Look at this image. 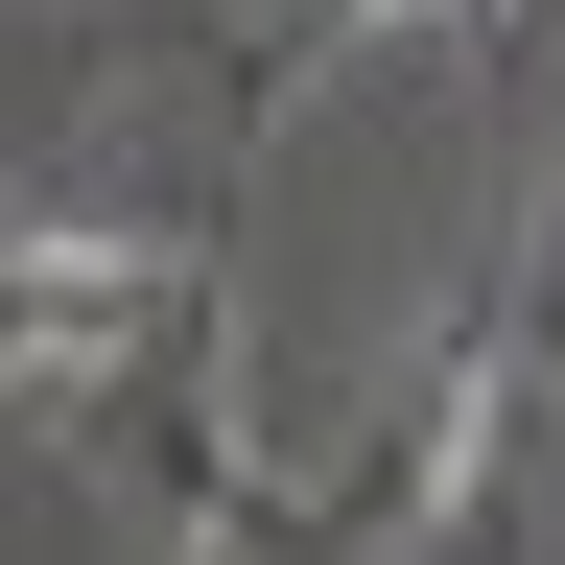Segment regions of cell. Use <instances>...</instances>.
<instances>
[{"instance_id": "6da1fadb", "label": "cell", "mask_w": 565, "mask_h": 565, "mask_svg": "<svg viewBox=\"0 0 565 565\" xmlns=\"http://www.w3.org/2000/svg\"><path fill=\"white\" fill-rule=\"evenodd\" d=\"M118 330H141V236H95V212H24V236H0V353H24V377H95Z\"/></svg>"}]
</instances>
